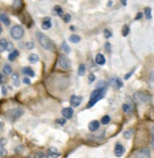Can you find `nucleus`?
Wrapping results in <instances>:
<instances>
[{
  "label": "nucleus",
  "mask_w": 154,
  "mask_h": 158,
  "mask_svg": "<svg viewBox=\"0 0 154 158\" xmlns=\"http://www.w3.org/2000/svg\"><path fill=\"white\" fill-rule=\"evenodd\" d=\"M107 88H96L94 91L91 95L90 101L87 105V108H91L92 106H93L98 101H100L102 98L104 97V95L106 94Z\"/></svg>",
  "instance_id": "obj_1"
},
{
  "label": "nucleus",
  "mask_w": 154,
  "mask_h": 158,
  "mask_svg": "<svg viewBox=\"0 0 154 158\" xmlns=\"http://www.w3.org/2000/svg\"><path fill=\"white\" fill-rule=\"evenodd\" d=\"M36 35L37 41H38L40 46H41L43 48H44L45 50L52 51L53 50V44H52V42H51L50 38L46 35H44V34H43L41 32H37Z\"/></svg>",
  "instance_id": "obj_2"
},
{
  "label": "nucleus",
  "mask_w": 154,
  "mask_h": 158,
  "mask_svg": "<svg viewBox=\"0 0 154 158\" xmlns=\"http://www.w3.org/2000/svg\"><path fill=\"white\" fill-rule=\"evenodd\" d=\"M134 101L139 104H147L151 102V97L148 92H136L133 95Z\"/></svg>",
  "instance_id": "obj_3"
},
{
  "label": "nucleus",
  "mask_w": 154,
  "mask_h": 158,
  "mask_svg": "<svg viewBox=\"0 0 154 158\" xmlns=\"http://www.w3.org/2000/svg\"><path fill=\"white\" fill-rule=\"evenodd\" d=\"M23 114H24V110H23L22 108L17 107V108L8 110L7 113V119L10 120L11 122H14L16 119H18L19 117H21L23 115Z\"/></svg>",
  "instance_id": "obj_4"
},
{
  "label": "nucleus",
  "mask_w": 154,
  "mask_h": 158,
  "mask_svg": "<svg viewBox=\"0 0 154 158\" xmlns=\"http://www.w3.org/2000/svg\"><path fill=\"white\" fill-rule=\"evenodd\" d=\"M24 28H23L21 26H15L11 28L10 30V35L15 40H18V39H21L23 36H24Z\"/></svg>",
  "instance_id": "obj_5"
},
{
  "label": "nucleus",
  "mask_w": 154,
  "mask_h": 158,
  "mask_svg": "<svg viewBox=\"0 0 154 158\" xmlns=\"http://www.w3.org/2000/svg\"><path fill=\"white\" fill-rule=\"evenodd\" d=\"M58 63L63 69L68 70L71 68V61L66 55H60L58 59Z\"/></svg>",
  "instance_id": "obj_6"
},
{
  "label": "nucleus",
  "mask_w": 154,
  "mask_h": 158,
  "mask_svg": "<svg viewBox=\"0 0 154 158\" xmlns=\"http://www.w3.org/2000/svg\"><path fill=\"white\" fill-rule=\"evenodd\" d=\"M134 158H151V151L147 147H142L136 151Z\"/></svg>",
  "instance_id": "obj_7"
},
{
  "label": "nucleus",
  "mask_w": 154,
  "mask_h": 158,
  "mask_svg": "<svg viewBox=\"0 0 154 158\" xmlns=\"http://www.w3.org/2000/svg\"><path fill=\"white\" fill-rule=\"evenodd\" d=\"M110 83H111L112 86L116 89H120L123 86V83L121 80V78L116 77V76H112L110 80Z\"/></svg>",
  "instance_id": "obj_8"
},
{
  "label": "nucleus",
  "mask_w": 154,
  "mask_h": 158,
  "mask_svg": "<svg viewBox=\"0 0 154 158\" xmlns=\"http://www.w3.org/2000/svg\"><path fill=\"white\" fill-rule=\"evenodd\" d=\"M62 115L65 119H71L73 115V109L72 107H65L62 110Z\"/></svg>",
  "instance_id": "obj_9"
},
{
  "label": "nucleus",
  "mask_w": 154,
  "mask_h": 158,
  "mask_svg": "<svg viewBox=\"0 0 154 158\" xmlns=\"http://www.w3.org/2000/svg\"><path fill=\"white\" fill-rule=\"evenodd\" d=\"M125 153V148L123 147V145L117 143L115 144V148H114V154L117 157H122Z\"/></svg>",
  "instance_id": "obj_10"
},
{
  "label": "nucleus",
  "mask_w": 154,
  "mask_h": 158,
  "mask_svg": "<svg viewBox=\"0 0 154 158\" xmlns=\"http://www.w3.org/2000/svg\"><path fill=\"white\" fill-rule=\"evenodd\" d=\"M82 99L83 98L81 97H78V95H72L71 98H70V104H71L72 106L76 107V106L81 105Z\"/></svg>",
  "instance_id": "obj_11"
},
{
  "label": "nucleus",
  "mask_w": 154,
  "mask_h": 158,
  "mask_svg": "<svg viewBox=\"0 0 154 158\" xmlns=\"http://www.w3.org/2000/svg\"><path fill=\"white\" fill-rule=\"evenodd\" d=\"M47 154L50 157L52 158H58L62 155V154L58 151V149H56L55 147H50L47 150Z\"/></svg>",
  "instance_id": "obj_12"
},
{
  "label": "nucleus",
  "mask_w": 154,
  "mask_h": 158,
  "mask_svg": "<svg viewBox=\"0 0 154 158\" xmlns=\"http://www.w3.org/2000/svg\"><path fill=\"white\" fill-rule=\"evenodd\" d=\"M88 127H89V130L91 132H95V131H97L99 129L100 123H99V121H97V120H93V121H92L89 124Z\"/></svg>",
  "instance_id": "obj_13"
},
{
  "label": "nucleus",
  "mask_w": 154,
  "mask_h": 158,
  "mask_svg": "<svg viewBox=\"0 0 154 158\" xmlns=\"http://www.w3.org/2000/svg\"><path fill=\"white\" fill-rule=\"evenodd\" d=\"M95 62H96V64H98L100 65H104L106 62V59L102 54H97L95 56Z\"/></svg>",
  "instance_id": "obj_14"
},
{
  "label": "nucleus",
  "mask_w": 154,
  "mask_h": 158,
  "mask_svg": "<svg viewBox=\"0 0 154 158\" xmlns=\"http://www.w3.org/2000/svg\"><path fill=\"white\" fill-rule=\"evenodd\" d=\"M23 74H25L28 76H30V77H34L35 76V72H34V70L31 68V67L29 66H26L23 68Z\"/></svg>",
  "instance_id": "obj_15"
},
{
  "label": "nucleus",
  "mask_w": 154,
  "mask_h": 158,
  "mask_svg": "<svg viewBox=\"0 0 154 158\" xmlns=\"http://www.w3.org/2000/svg\"><path fill=\"white\" fill-rule=\"evenodd\" d=\"M0 21L3 22L5 26H9L10 25V19L8 18V16L5 15V13H2L0 15Z\"/></svg>",
  "instance_id": "obj_16"
},
{
  "label": "nucleus",
  "mask_w": 154,
  "mask_h": 158,
  "mask_svg": "<svg viewBox=\"0 0 154 158\" xmlns=\"http://www.w3.org/2000/svg\"><path fill=\"white\" fill-rule=\"evenodd\" d=\"M18 55H19L18 50L14 49L13 51L8 55V60H9V61H14V60H15V58L17 57Z\"/></svg>",
  "instance_id": "obj_17"
},
{
  "label": "nucleus",
  "mask_w": 154,
  "mask_h": 158,
  "mask_svg": "<svg viewBox=\"0 0 154 158\" xmlns=\"http://www.w3.org/2000/svg\"><path fill=\"white\" fill-rule=\"evenodd\" d=\"M12 80H13V83H14V86H19L20 81H19V74L18 73H14V74L12 75Z\"/></svg>",
  "instance_id": "obj_18"
},
{
  "label": "nucleus",
  "mask_w": 154,
  "mask_h": 158,
  "mask_svg": "<svg viewBox=\"0 0 154 158\" xmlns=\"http://www.w3.org/2000/svg\"><path fill=\"white\" fill-rule=\"evenodd\" d=\"M51 26H52V24H51V21H50V18H46L44 19V21L43 22L42 24V28L44 30H48L49 28L51 27Z\"/></svg>",
  "instance_id": "obj_19"
},
{
  "label": "nucleus",
  "mask_w": 154,
  "mask_h": 158,
  "mask_svg": "<svg viewBox=\"0 0 154 158\" xmlns=\"http://www.w3.org/2000/svg\"><path fill=\"white\" fill-rule=\"evenodd\" d=\"M3 73L5 75V76H9L13 73V69L12 67H11L10 65H5L4 68H3Z\"/></svg>",
  "instance_id": "obj_20"
},
{
  "label": "nucleus",
  "mask_w": 154,
  "mask_h": 158,
  "mask_svg": "<svg viewBox=\"0 0 154 158\" xmlns=\"http://www.w3.org/2000/svg\"><path fill=\"white\" fill-rule=\"evenodd\" d=\"M7 41L5 38H2L0 40V53L4 52L5 48H7Z\"/></svg>",
  "instance_id": "obj_21"
},
{
  "label": "nucleus",
  "mask_w": 154,
  "mask_h": 158,
  "mask_svg": "<svg viewBox=\"0 0 154 158\" xmlns=\"http://www.w3.org/2000/svg\"><path fill=\"white\" fill-rule=\"evenodd\" d=\"M54 12L55 15H57L59 16H64V11H63L62 7H59V5H55L54 8Z\"/></svg>",
  "instance_id": "obj_22"
},
{
  "label": "nucleus",
  "mask_w": 154,
  "mask_h": 158,
  "mask_svg": "<svg viewBox=\"0 0 154 158\" xmlns=\"http://www.w3.org/2000/svg\"><path fill=\"white\" fill-rule=\"evenodd\" d=\"M80 40H81V37H80L79 36H77V35H72L69 37V41L72 42V43H75V44L79 43Z\"/></svg>",
  "instance_id": "obj_23"
},
{
  "label": "nucleus",
  "mask_w": 154,
  "mask_h": 158,
  "mask_svg": "<svg viewBox=\"0 0 154 158\" xmlns=\"http://www.w3.org/2000/svg\"><path fill=\"white\" fill-rule=\"evenodd\" d=\"M85 71H86V67H85V65H84L83 64L80 65H79V68H78V75L81 76H84Z\"/></svg>",
  "instance_id": "obj_24"
},
{
  "label": "nucleus",
  "mask_w": 154,
  "mask_h": 158,
  "mask_svg": "<svg viewBox=\"0 0 154 158\" xmlns=\"http://www.w3.org/2000/svg\"><path fill=\"white\" fill-rule=\"evenodd\" d=\"M149 84L151 89L154 90V70L151 72L150 77H149Z\"/></svg>",
  "instance_id": "obj_25"
},
{
  "label": "nucleus",
  "mask_w": 154,
  "mask_h": 158,
  "mask_svg": "<svg viewBox=\"0 0 154 158\" xmlns=\"http://www.w3.org/2000/svg\"><path fill=\"white\" fill-rule=\"evenodd\" d=\"M144 14H145V16L147 20H151V7H145L144 9Z\"/></svg>",
  "instance_id": "obj_26"
},
{
  "label": "nucleus",
  "mask_w": 154,
  "mask_h": 158,
  "mask_svg": "<svg viewBox=\"0 0 154 158\" xmlns=\"http://www.w3.org/2000/svg\"><path fill=\"white\" fill-rule=\"evenodd\" d=\"M28 59H29L30 63L35 64V63H36V62L39 60V56L37 55H36V54H32V55H29V58H28Z\"/></svg>",
  "instance_id": "obj_27"
},
{
  "label": "nucleus",
  "mask_w": 154,
  "mask_h": 158,
  "mask_svg": "<svg viewBox=\"0 0 154 158\" xmlns=\"http://www.w3.org/2000/svg\"><path fill=\"white\" fill-rule=\"evenodd\" d=\"M129 33H130V26L128 25H124L123 27H122V36H127L129 35Z\"/></svg>",
  "instance_id": "obj_28"
},
{
  "label": "nucleus",
  "mask_w": 154,
  "mask_h": 158,
  "mask_svg": "<svg viewBox=\"0 0 154 158\" xmlns=\"http://www.w3.org/2000/svg\"><path fill=\"white\" fill-rule=\"evenodd\" d=\"M14 8L15 9H19L22 7V0H14Z\"/></svg>",
  "instance_id": "obj_29"
},
{
  "label": "nucleus",
  "mask_w": 154,
  "mask_h": 158,
  "mask_svg": "<svg viewBox=\"0 0 154 158\" xmlns=\"http://www.w3.org/2000/svg\"><path fill=\"white\" fill-rule=\"evenodd\" d=\"M110 121H111V117L109 115H104V117L102 118V120H101L102 125H107V124L110 123Z\"/></svg>",
  "instance_id": "obj_30"
},
{
  "label": "nucleus",
  "mask_w": 154,
  "mask_h": 158,
  "mask_svg": "<svg viewBox=\"0 0 154 158\" xmlns=\"http://www.w3.org/2000/svg\"><path fill=\"white\" fill-rule=\"evenodd\" d=\"M62 48H63V50L66 53V54H69L70 52H71V50H70V47H69V46L65 43V42H64L62 44Z\"/></svg>",
  "instance_id": "obj_31"
},
{
  "label": "nucleus",
  "mask_w": 154,
  "mask_h": 158,
  "mask_svg": "<svg viewBox=\"0 0 154 158\" xmlns=\"http://www.w3.org/2000/svg\"><path fill=\"white\" fill-rule=\"evenodd\" d=\"M34 158H49V157L44 153H42V152H37V153L35 155V156H34Z\"/></svg>",
  "instance_id": "obj_32"
},
{
  "label": "nucleus",
  "mask_w": 154,
  "mask_h": 158,
  "mask_svg": "<svg viewBox=\"0 0 154 158\" xmlns=\"http://www.w3.org/2000/svg\"><path fill=\"white\" fill-rule=\"evenodd\" d=\"M122 110L125 113H130V111H132V109H130V106L128 104H123L122 105Z\"/></svg>",
  "instance_id": "obj_33"
},
{
  "label": "nucleus",
  "mask_w": 154,
  "mask_h": 158,
  "mask_svg": "<svg viewBox=\"0 0 154 158\" xmlns=\"http://www.w3.org/2000/svg\"><path fill=\"white\" fill-rule=\"evenodd\" d=\"M5 50H7V51H11V52H12L13 50H14V46H13V44L11 43V42H8V41H7V48H5Z\"/></svg>",
  "instance_id": "obj_34"
},
{
  "label": "nucleus",
  "mask_w": 154,
  "mask_h": 158,
  "mask_svg": "<svg viewBox=\"0 0 154 158\" xmlns=\"http://www.w3.org/2000/svg\"><path fill=\"white\" fill-rule=\"evenodd\" d=\"M124 137L125 138H127V139H130V137H132V130H129V131H125L124 134Z\"/></svg>",
  "instance_id": "obj_35"
},
{
  "label": "nucleus",
  "mask_w": 154,
  "mask_h": 158,
  "mask_svg": "<svg viewBox=\"0 0 154 158\" xmlns=\"http://www.w3.org/2000/svg\"><path fill=\"white\" fill-rule=\"evenodd\" d=\"M7 155V151L5 150L4 147H0V156H5Z\"/></svg>",
  "instance_id": "obj_36"
},
{
  "label": "nucleus",
  "mask_w": 154,
  "mask_h": 158,
  "mask_svg": "<svg viewBox=\"0 0 154 158\" xmlns=\"http://www.w3.org/2000/svg\"><path fill=\"white\" fill-rule=\"evenodd\" d=\"M104 36L106 37V38H110V37H112V32L110 31V30H108V29H105L104 31Z\"/></svg>",
  "instance_id": "obj_37"
},
{
  "label": "nucleus",
  "mask_w": 154,
  "mask_h": 158,
  "mask_svg": "<svg viewBox=\"0 0 154 158\" xmlns=\"http://www.w3.org/2000/svg\"><path fill=\"white\" fill-rule=\"evenodd\" d=\"M5 82H7V78H5V76L3 74L0 73V84H3Z\"/></svg>",
  "instance_id": "obj_38"
},
{
  "label": "nucleus",
  "mask_w": 154,
  "mask_h": 158,
  "mask_svg": "<svg viewBox=\"0 0 154 158\" xmlns=\"http://www.w3.org/2000/svg\"><path fill=\"white\" fill-rule=\"evenodd\" d=\"M7 144V140L5 138H1V139H0V146H1V147H4V146Z\"/></svg>",
  "instance_id": "obj_39"
},
{
  "label": "nucleus",
  "mask_w": 154,
  "mask_h": 158,
  "mask_svg": "<svg viewBox=\"0 0 154 158\" xmlns=\"http://www.w3.org/2000/svg\"><path fill=\"white\" fill-rule=\"evenodd\" d=\"M34 47H35V45H34L33 42H27L26 43V48L27 49L31 50V49H34Z\"/></svg>",
  "instance_id": "obj_40"
},
{
  "label": "nucleus",
  "mask_w": 154,
  "mask_h": 158,
  "mask_svg": "<svg viewBox=\"0 0 154 158\" xmlns=\"http://www.w3.org/2000/svg\"><path fill=\"white\" fill-rule=\"evenodd\" d=\"M64 19H65V23H69V22L71 21V16H70L69 14L65 15Z\"/></svg>",
  "instance_id": "obj_41"
},
{
  "label": "nucleus",
  "mask_w": 154,
  "mask_h": 158,
  "mask_svg": "<svg viewBox=\"0 0 154 158\" xmlns=\"http://www.w3.org/2000/svg\"><path fill=\"white\" fill-rule=\"evenodd\" d=\"M133 72H134V70H132V71H130V72L128 73V74L125 75V76H124V79H125V80H128V79H129L130 76H132V75L133 74Z\"/></svg>",
  "instance_id": "obj_42"
},
{
  "label": "nucleus",
  "mask_w": 154,
  "mask_h": 158,
  "mask_svg": "<svg viewBox=\"0 0 154 158\" xmlns=\"http://www.w3.org/2000/svg\"><path fill=\"white\" fill-rule=\"evenodd\" d=\"M105 49H106V51L108 52V53H110L111 52V49H112V47H111V44L110 43H106L105 44Z\"/></svg>",
  "instance_id": "obj_43"
},
{
  "label": "nucleus",
  "mask_w": 154,
  "mask_h": 158,
  "mask_svg": "<svg viewBox=\"0 0 154 158\" xmlns=\"http://www.w3.org/2000/svg\"><path fill=\"white\" fill-rule=\"evenodd\" d=\"M23 83H25V84H31L30 78H28V77H24V78H23Z\"/></svg>",
  "instance_id": "obj_44"
},
{
  "label": "nucleus",
  "mask_w": 154,
  "mask_h": 158,
  "mask_svg": "<svg viewBox=\"0 0 154 158\" xmlns=\"http://www.w3.org/2000/svg\"><path fill=\"white\" fill-rule=\"evenodd\" d=\"M88 78H89V82H90V83H93V82L95 80V76H94L93 74H90Z\"/></svg>",
  "instance_id": "obj_45"
},
{
  "label": "nucleus",
  "mask_w": 154,
  "mask_h": 158,
  "mask_svg": "<svg viewBox=\"0 0 154 158\" xmlns=\"http://www.w3.org/2000/svg\"><path fill=\"white\" fill-rule=\"evenodd\" d=\"M65 122H66V120H65V119H62V118H60V119H57V120H56V123H57V124H60V125H65Z\"/></svg>",
  "instance_id": "obj_46"
},
{
  "label": "nucleus",
  "mask_w": 154,
  "mask_h": 158,
  "mask_svg": "<svg viewBox=\"0 0 154 158\" xmlns=\"http://www.w3.org/2000/svg\"><path fill=\"white\" fill-rule=\"evenodd\" d=\"M142 16H143V14H142L141 12H139L138 14H137V16H135V20H139V19L142 18Z\"/></svg>",
  "instance_id": "obj_47"
},
{
  "label": "nucleus",
  "mask_w": 154,
  "mask_h": 158,
  "mask_svg": "<svg viewBox=\"0 0 154 158\" xmlns=\"http://www.w3.org/2000/svg\"><path fill=\"white\" fill-rule=\"evenodd\" d=\"M121 2L123 5H127V0H121Z\"/></svg>",
  "instance_id": "obj_48"
},
{
  "label": "nucleus",
  "mask_w": 154,
  "mask_h": 158,
  "mask_svg": "<svg viewBox=\"0 0 154 158\" xmlns=\"http://www.w3.org/2000/svg\"><path fill=\"white\" fill-rule=\"evenodd\" d=\"M2 89H3V94H4V95L7 94V92H5V87H4V86L2 87Z\"/></svg>",
  "instance_id": "obj_49"
},
{
  "label": "nucleus",
  "mask_w": 154,
  "mask_h": 158,
  "mask_svg": "<svg viewBox=\"0 0 154 158\" xmlns=\"http://www.w3.org/2000/svg\"><path fill=\"white\" fill-rule=\"evenodd\" d=\"M152 135H153V146H154V129H153V131H152Z\"/></svg>",
  "instance_id": "obj_50"
},
{
  "label": "nucleus",
  "mask_w": 154,
  "mask_h": 158,
  "mask_svg": "<svg viewBox=\"0 0 154 158\" xmlns=\"http://www.w3.org/2000/svg\"><path fill=\"white\" fill-rule=\"evenodd\" d=\"M4 126V124L3 123H1V122H0V128H2Z\"/></svg>",
  "instance_id": "obj_51"
},
{
  "label": "nucleus",
  "mask_w": 154,
  "mask_h": 158,
  "mask_svg": "<svg viewBox=\"0 0 154 158\" xmlns=\"http://www.w3.org/2000/svg\"><path fill=\"white\" fill-rule=\"evenodd\" d=\"M111 5H112V1L108 2V7H111Z\"/></svg>",
  "instance_id": "obj_52"
},
{
  "label": "nucleus",
  "mask_w": 154,
  "mask_h": 158,
  "mask_svg": "<svg viewBox=\"0 0 154 158\" xmlns=\"http://www.w3.org/2000/svg\"><path fill=\"white\" fill-rule=\"evenodd\" d=\"M2 32V26H1V24H0V34Z\"/></svg>",
  "instance_id": "obj_53"
}]
</instances>
